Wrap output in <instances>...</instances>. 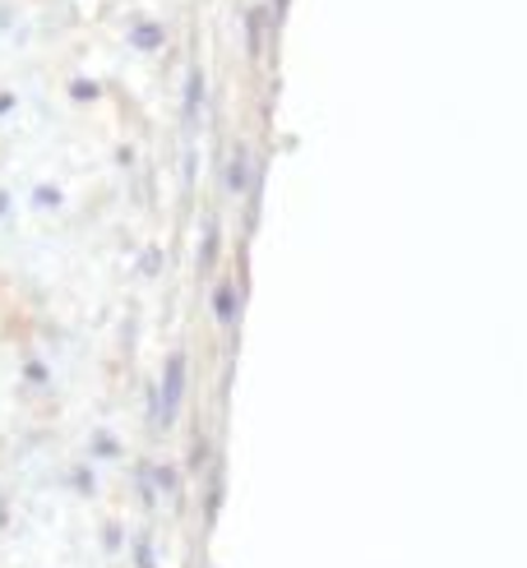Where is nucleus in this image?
I'll return each instance as SVG.
<instances>
[]
</instances>
